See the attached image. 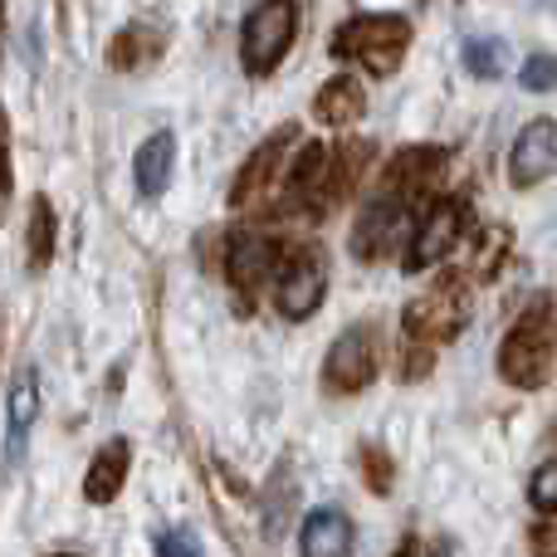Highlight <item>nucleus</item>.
Instances as JSON below:
<instances>
[{"label":"nucleus","mask_w":557,"mask_h":557,"mask_svg":"<svg viewBox=\"0 0 557 557\" xmlns=\"http://www.w3.org/2000/svg\"><path fill=\"white\" fill-rule=\"evenodd\" d=\"M406 49H411V25H406L401 15L376 10V15H352L347 25H337L327 54H333L337 64L362 69L367 78H392L396 69H401Z\"/></svg>","instance_id":"obj_1"},{"label":"nucleus","mask_w":557,"mask_h":557,"mask_svg":"<svg viewBox=\"0 0 557 557\" xmlns=\"http://www.w3.org/2000/svg\"><path fill=\"white\" fill-rule=\"evenodd\" d=\"M557 337H553V298H539L499 343V376L519 392H543L553 382Z\"/></svg>","instance_id":"obj_2"},{"label":"nucleus","mask_w":557,"mask_h":557,"mask_svg":"<svg viewBox=\"0 0 557 557\" xmlns=\"http://www.w3.org/2000/svg\"><path fill=\"white\" fill-rule=\"evenodd\" d=\"M376 367H382V333H376V323H347L323 357V392L327 396L367 392Z\"/></svg>","instance_id":"obj_3"},{"label":"nucleus","mask_w":557,"mask_h":557,"mask_svg":"<svg viewBox=\"0 0 557 557\" xmlns=\"http://www.w3.org/2000/svg\"><path fill=\"white\" fill-rule=\"evenodd\" d=\"M298 5H255L240 25V64L250 78H270L298 39Z\"/></svg>","instance_id":"obj_4"},{"label":"nucleus","mask_w":557,"mask_h":557,"mask_svg":"<svg viewBox=\"0 0 557 557\" xmlns=\"http://www.w3.org/2000/svg\"><path fill=\"white\" fill-rule=\"evenodd\" d=\"M327 294V260L318 245H298V250H284L274 270V304L288 323H304L323 308Z\"/></svg>","instance_id":"obj_5"},{"label":"nucleus","mask_w":557,"mask_h":557,"mask_svg":"<svg viewBox=\"0 0 557 557\" xmlns=\"http://www.w3.org/2000/svg\"><path fill=\"white\" fill-rule=\"evenodd\" d=\"M465 318H470V308H465V284L460 278H441L431 294H421L416 304H406V343L435 352L441 343L460 337Z\"/></svg>","instance_id":"obj_6"},{"label":"nucleus","mask_w":557,"mask_h":557,"mask_svg":"<svg viewBox=\"0 0 557 557\" xmlns=\"http://www.w3.org/2000/svg\"><path fill=\"white\" fill-rule=\"evenodd\" d=\"M460 235H465V201H435L431 211L416 221V231L406 235V274L450 260Z\"/></svg>","instance_id":"obj_7"},{"label":"nucleus","mask_w":557,"mask_h":557,"mask_svg":"<svg viewBox=\"0 0 557 557\" xmlns=\"http://www.w3.org/2000/svg\"><path fill=\"white\" fill-rule=\"evenodd\" d=\"M406 235H411V206L396 201V196H386V191H376L372 201H367V211L357 215L352 255L357 260H386Z\"/></svg>","instance_id":"obj_8"},{"label":"nucleus","mask_w":557,"mask_h":557,"mask_svg":"<svg viewBox=\"0 0 557 557\" xmlns=\"http://www.w3.org/2000/svg\"><path fill=\"white\" fill-rule=\"evenodd\" d=\"M278 260H284V245L264 231H240L231 235V250H225V274H231L235 294L240 298H255L264 284L274 278Z\"/></svg>","instance_id":"obj_9"},{"label":"nucleus","mask_w":557,"mask_h":557,"mask_svg":"<svg viewBox=\"0 0 557 557\" xmlns=\"http://www.w3.org/2000/svg\"><path fill=\"white\" fill-rule=\"evenodd\" d=\"M553 166H557V123L553 117H533L529 127H519V137L509 147V182L519 191H533V186H543L553 176Z\"/></svg>","instance_id":"obj_10"},{"label":"nucleus","mask_w":557,"mask_h":557,"mask_svg":"<svg viewBox=\"0 0 557 557\" xmlns=\"http://www.w3.org/2000/svg\"><path fill=\"white\" fill-rule=\"evenodd\" d=\"M294 143H298V127L284 123V127H274V133L264 137V143L255 147L250 157H245V166L235 172V186H231V206H235V211L255 206L264 191H270L274 172L284 166V157H288V147H294Z\"/></svg>","instance_id":"obj_11"},{"label":"nucleus","mask_w":557,"mask_h":557,"mask_svg":"<svg viewBox=\"0 0 557 557\" xmlns=\"http://www.w3.org/2000/svg\"><path fill=\"white\" fill-rule=\"evenodd\" d=\"M294 509H298V474H294V465L288 460H278L274 465V474L264 480V490H260V504H255V513H260V533H264V543H284V533H288V523H294Z\"/></svg>","instance_id":"obj_12"},{"label":"nucleus","mask_w":557,"mask_h":557,"mask_svg":"<svg viewBox=\"0 0 557 557\" xmlns=\"http://www.w3.org/2000/svg\"><path fill=\"white\" fill-rule=\"evenodd\" d=\"M35 416H39V376H35V367H20L15 382H10V406H5V460L10 465L25 460Z\"/></svg>","instance_id":"obj_13"},{"label":"nucleus","mask_w":557,"mask_h":557,"mask_svg":"<svg viewBox=\"0 0 557 557\" xmlns=\"http://www.w3.org/2000/svg\"><path fill=\"white\" fill-rule=\"evenodd\" d=\"M441 166H445V147H401L382 176V191L411 206V191L431 186L435 176H441Z\"/></svg>","instance_id":"obj_14"},{"label":"nucleus","mask_w":557,"mask_h":557,"mask_svg":"<svg viewBox=\"0 0 557 557\" xmlns=\"http://www.w3.org/2000/svg\"><path fill=\"white\" fill-rule=\"evenodd\" d=\"M298 557H352V519L343 509H313L298 529Z\"/></svg>","instance_id":"obj_15"},{"label":"nucleus","mask_w":557,"mask_h":557,"mask_svg":"<svg viewBox=\"0 0 557 557\" xmlns=\"http://www.w3.org/2000/svg\"><path fill=\"white\" fill-rule=\"evenodd\" d=\"M162 54H166V29L147 25V20H133V25L117 29L113 49H108V64L123 69V74H143V69H152Z\"/></svg>","instance_id":"obj_16"},{"label":"nucleus","mask_w":557,"mask_h":557,"mask_svg":"<svg viewBox=\"0 0 557 557\" xmlns=\"http://www.w3.org/2000/svg\"><path fill=\"white\" fill-rule=\"evenodd\" d=\"M172 166H176V133H152L143 147H137L133 157V186L143 201H157V196L166 191V182H172Z\"/></svg>","instance_id":"obj_17"},{"label":"nucleus","mask_w":557,"mask_h":557,"mask_svg":"<svg viewBox=\"0 0 557 557\" xmlns=\"http://www.w3.org/2000/svg\"><path fill=\"white\" fill-rule=\"evenodd\" d=\"M127 460H133V450H127V441H108L94 450V460H88V474H84V499L88 504H113L117 494H123L127 484Z\"/></svg>","instance_id":"obj_18"},{"label":"nucleus","mask_w":557,"mask_h":557,"mask_svg":"<svg viewBox=\"0 0 557 557\" xmlns=\"http://www.w3.org/2000/svg\"><path fill=\"white\" fill-rule=\"evenodd\" d=\"M313 113H318V123H333V127L357 123V117L367 113V88H362V78L333 74V78H327V84L313 94Z\"/></svg>","instance_id":"obj_19"},{"label":"nucleus","mask_w":557,"mask_h":557,"mask_svg":"<svg viewBox=\"0 0 557 557\" xmlns=\"http://www.w3.org/2000/svg\"><path fill=\"white\" fill-rule=\"evenodd\" d=\"M54 245H59V215H54V206H49V196H35V201H29V264L49 270Z\"/></svg>","instance_id":"obj_20"},{"label":"nucleus","mask_w":557,"mask_h":557,"mask_svg":"<svg viewBox=\"0 0 557 557\" xmlns=\"http://www.w3.org/2000/svg\"><path fill=\"white\" fill-rule=\"evenodd\" d=\"M465 69H470L474 78H499L504 64H509V49H504V39H490V35H470L465 39Z\"/></svg>","instance_id":"obj_21"},{"label":"nucleus","mask_w":557,"mask_h":557,"mask_svg":"<svg viewBox=\"0 0 557 557\" xmlns=\"http://www.w3.org/2000/svg\"><path fill=\"white\" fill-rule=\"evenodd\" d=\"M362 480L372 484V494H392L396 465H392V455H386L382 445H367V450H362Z\"/></svg>","instance_id":"obj_22"},{"label":"nucleus","mask_w":557,"mask_h":557,"mask_svg":"<svg viewBox=\"0 0 557 557\" xmlns=\"http://www.w3.org/2000/svg\"><path fill=\"white\" fill-rule=\"evenodd\" d=\"M529 504L543 513V519H553V509H557V465H553V460H543L539 470H533V480H529Z\"/></svg>","instance_id":"obj_23"},{"label":"nucleus","mask_w":557,"mask_h":557,"mask_svg":"<svg viewBox=\"0 0 557 557\" xmlns=\"http://www.w3.org/2000/svg\"><path fill=\"white\" fill-rule=\"evenodd\" d=\"M519 84L529 88V94H553L557 84V59L553 54H529L519 69Z\"/></svg>","instance_id":"obj_24"},{"label":"nucleus","mask_w":557,"mask_h":557,"mask_svg":"<svg viewBox=\"0 0 557 557\" xmlns=\"http://www.w3.org/2000/svg\"><path fill=\"white\" fill-rule=\"evenodd\" d=\"M10 196H15V176H10V117L0 108V221L10 211Z\"/></svg>","instance_id":"obj_25"},{"label":"nucleus","mask_w":557,"mask_h":557,"mask_svg":"<svg viewBox=\"0 0 557 557\" xmlns=\"http://www.w3.org/2000/svg\"><path fill=\"white\" fill-rule=\"evenodd\" d=\"M157 557H201L196 553V533L191 529H162L157 533Z\"/></svg>","instance_id":"obj_26"},{"label":"nucleus","mask_w":557,"mask_h":557,"mask_svg":"<svg viewBox=\"0 0 557 557\" xmlns=\"http://www.w3.org/2000/svg\"><path fill=\"white\" fill-rule=\"evenodd\" d=\"M529 543H533V557H557V553H553V543H557V523H553V519H543L539 529H533V539H529Z\"/></svg>","instance_id":"obj_27"},{"label":"nucleus","mask_w":557,"mask_h":557,"mask_svg":"<svg viewBox=\"0 0 557 557\" xmlns=\"http://www.w3.org/2000/svg\"><path fill=\"white\" fill-rule=\"evenodd\" d=\"M431 557H455V543L450 539H435L431 543Z\"/></svg>","instance_id":"obj_28"},{"label":"nucleus","mask_w":557,"mask_h":557,"mask_svg":"<svg viewBox=\"0 0 557 557\" xmlns=\"http://www.w3.org/2000/svg\"><path fill=\"white\" fill-rule=\"evenodd\" d=\"M396 557H421V543H416V539H401V548H396Z\"/></svg>","instance_id":"obj_29"},{"label":"nucleus","mask_w":557,"mask_h":557,"mask_svg":"<svg viewBox=\"0 0 557 557\" xmlns=\"http://www.w3.org/2000/svg\"><path fill=\"white\" fill-rule=\"evenodd\" d=\"M49 557H78V553H49Z\"/></svg>","instance_id":"obj_30"},{"label":"nucleus","mask_w":557,"mask_h":557,"mask_svg":"<svg viewBox=\"0 0 557 557\" xmlns=\"http://www.w3.org/2000/svg\"><path fill=\"white\" fill-rule=\"evenodd\" d=\"M0 20H5V10H0Z\"/></svg>","instance_id":"obj_31"}]
</instances>
